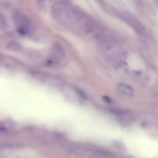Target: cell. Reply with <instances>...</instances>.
<instances>
[{"label":"cell","mask_w":158,"mask_h":158,"mask_svg":"<svg viewBox=\"0 0 158 158\" xmlns=\"http://www.w3.org/2000/svg\"><path fill=\"white\" fill-rule=\"evenodd\" d=\"M8 46H9V49H11V50H13L14 51H19L21 50V46L19 45V44H17V43H16V42L11 43Z\"/></svg>","instance_id":"obj_5"},{"label":"cell","mask_w":158,"mask_h":158,"mask_svg":"<svg viewBox=\"0 0 158 158\" xmlns=\"http://www.w3.org/2000/svg\"><path fill=\"white\" fill-rule=\"evenodd\" d=\"M13 21L18 31L23 35L32 37L34 35L35 29L30 20L21 11H14L12 15Z\"/></svg>","instance_id":"obj_1"},{"label":"cell","mask_w":158,"mask_h":158,"mask_svg":"<svg viewBox=\"0 0 158 158\" xmlns=\"http://www.w3.org/2000/svg\"><path fill=\"white\" fill-rule=\"evenodd\" d=\"M121 16L132 27H134L135 31L139 32L140 34H144L145 32V28L141 24V23L131 14L127 12L121 13Z\"/></svg>","instance_id":"obj_2"},{"label":"cell","mask_w":158,"mask_h":158,"mask_svg":"<svg viewBox=\"0 0 158 158\" xmlns=\"http://www.w3.org/2000/svg\"><path fill=\"white\" fill-rule=\"evenodd\" d=\"M8 21L2 12H0V32H3L8 28Z\"/></svg>","instance_id":"obj_4"},{"label":"cell","mask_w":158,"mask_h":158,"mask_svg":"<svg viewBox=\"0 0 158 158\" xmlns=\"http://www.w3.org/2000/svg\"><path fill=\"white\" fill-rule=\"evenodd\" d=\"M118 90L124 95L131 96L134 94V90L132 87L125 83H119L118 85Z\"/></svg>","instance_id":"obj_3"}]
</instances>
